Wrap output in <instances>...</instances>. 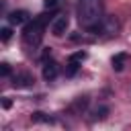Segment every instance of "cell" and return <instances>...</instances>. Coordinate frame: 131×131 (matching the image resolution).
<instances>
[{
    "mask_svg": "<svg viewBox=\"0 0 131 131\" xmlns=\"http://www.w3.org/2000/svg\"><path fill=\"white\" fill-rule=\"evenodd\" d=\"M31 119H33V123H53V119H51V117H47V115H45V113H41V111L33 113V115H31Z\"/></svg>",
    "mask_w": 131,
    "mask_h": 131,
    "instance_id": "ba28073f",
    "label": "cell"
},
{
    "mask_svg": "<svg viewBox=\"0 0 131 131\" xmlns=\"http://www.w3.org/2000/svg\"><path fill=\"white\" fill-rule=\"evenodd\" d=\"M106 113H108V108H106V106H98V108L94 111V119H104V117H106Z\"/></svg>",
    "mask_w": 131,
    "mask_h": 131,
    "instance_id": "8fae6325",
    "label": "cell"
},
{
    "mask_svg": "<svg viewBox=\"0 0 131 131\" xmlns=\"http://www.w3.org/2000/svg\"><path fill=\"white\" fill-rule=\"evenodd\" d=\"M76 14H78V23H80L84 29L94 31V29L100 25V20H102L100 0H78Z\"/></svg>",
    "mask_w": 131,
    "mask_h": 131,
    "instance_id": "6da1fadb",
    "label": "cell"
},
{
    "mask_svg": "<svg viewBox=\"0 0 131 131\" xmlns=\"http://www.w3.org/2000/svg\"><path fill=\"white\" fill-rule=\"evenodd\" d=\"M59 2H61V0H43L45 8H49V10H55V8L59 6Z\"/></svg>",
    "mask_w": 131,
    "mask_h": 131,
    "instance_id": "4fadbf2b",
    "label": "cell"
},
{
    "mask_svg": "<svg viewBox=\"0 0 131 131\" xmlns=\"http://www.w3.org/2000/svg\"><path fill=\"white\" fill-rule=\"evenodd\" d=\"M27 18H29V12L27 10H14V12L8 14V23L10 25H23Z\"/></svg>",
    "mask_w": 131,
    "mask_h": 131,
    "instance_id": "8992f818",
    "label": "cell"
},
{
    "mask_svg": "<svg viewBox=\"0 0 131 131\" xmlns=\"http://www.w3.org/2000/svg\"><path fill=\"white\" fill-rule=\"evenodd\" d=\"M51 20V14H39L37 18H33V23H29L27 27H25V31H23V41H25V45H33V47H37L39 43H41V39H43V31H45V27H47V23Z\"/></svg>",
    "mask_w": 131,
    "mask_h": 131,
    "instance_id": "7a4b0ae2",
    "label": "cell"
},
{
    "mask_svg": "<svg viewBox=\"0 0 131 131\" xmlns=\"http://www.w3.org/2000/svg\"><path fill=\"white\" fill-rule=\"evenodd\" d=\"M57 76V63L55 61H45L43 66V78L45 80H53Z\"/></svg>",
    "mask_w": 131,
    "mask_h": 131,
    "instance_id": "52a82bcc",
    "label": "cell"
},
{
    "mask_svg": "<svg viewBox=\"0 0 131 131\" xmlns=\"http://www.w3.org/2000/svg\"><path fill=\"white\" fill-rule=\"evenodd\" d=\"M68 27H70V18H68V16H57V18L53 20V25H51V33H53L55 37H61V35L68 31Z\"/></svg>",
    "mask_w": 131,
    "mask_h": 131,
    "instance_id": "3957f363",
    "label": "cell"
},
{
    "mask_svg": "<svg viewBox=\"0 0 131 131\" xmlns=\"http://www.w3.org/2000/svg\"><path fill=\"white\" fill-rule=\"evenodd\" d=\"M10 104H12V102H10L8 98H4V100H2V106H4V108H10Z\"/></svg>",
    "mask_w": 131,
    "mask_h": 131,
    "instance_id": "9a60e30c",
    "label": "cell"
},
{
    "mask_svg": "<svg viewBox=\"0 0 131 131\" xmlns=\"http://www.w3.org/2000/svg\"><path fill=\"white\" fill-rule=\"evenodd\" d=\"M127 59H129V55H127V53H123V51H121V53H115V55H113V59H111L113 70H115V72H121V70L125 68Z\"/></svg>",
    "mask_w": 131,
    "mask_h": 131,
    "instance_id": "5b68a950",
    "label": "cell"
},
{
    "mask_svg": "<svg viewBox=\"0 0 131 131\" xmlns=\"http://www.w3.org/2000/svg\"><path fill=\"white\" fill-rule=\"evenodd\" d=\"M12 80H14V82H12V86H16V88H27V86H31V84L35 82L31 74H16Z\"/></svg>",
    "mask_w": 131,
    "mask_h": 131,
    "instance_id": "277c9868",
    "label": "cell"
},
{
    "mask_svg": "<svg viewBox=\"0 0 131 131\" xmlns=\"http://www.w3.org/2000/svg\"><path fill=\"white\" fill-rule=\"evenodd\" d=\"M10 37H12V31H10V27H4V29L0 31V39H2V41H8Z\"/></svg>",
    "mask_w": 131,
    "mask_h": 131,
    "instance_id": "7c38bea8",
    "label": "cell"
},
{
    "mask_svg": "<svg viewBox=\"0 0 131 131\" xmlns=\"http://www.w3.org/2000/svg\"><path fill=\"white\" fill-rule=\"evenodd\" d=\"M78 68H80V61L70 59V61H68V68H66V76H74V74L78 72Z\"/></svg>",
    "mask_w": 131,
    "mask_h": 131,
    "instance_id": "9c48e42d",
    "label": "cell"
},
{
    "mask_svg": "<svg viewBox=\"0 0 131 131\" xmlns=\"http://www.w3.org/2000/svg\"><path fill=\"white\" fill-rule=\"evenodd\" d=\"M0 74H2V76H10V66H8V63H2V66H0Z\"/></svg>",
    "mask_w": 131,
    "mask_h": 131,
    "instance_id": "5bb4252c",
    "label": "cell"
},
{
    "mask_svg": "<svg viewBox=\"0 0 131 131\" xmlns=\"http://www.w3.org/2000/svg\"><path fill=\"white\" fill-rule=\"evenodd\" d=\"M70 59H74V61H84V59H86V51H82V49H80V51L72 53V55H70Z\"/></svg>",
    "mask_w": 131,
    "mask_h": 131,
    "instance_id": "30bf717a",
    "label": "cell"
}]
</instances>
